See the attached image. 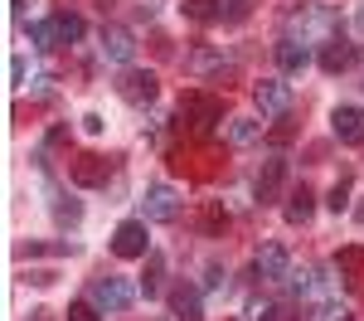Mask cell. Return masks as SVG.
Wrapping results in <instances>:
<instances>
[{"mask_svg":"<svg viewBox=\"0 0 364 321\" xmlns=\"http://www.w3.org/2000/svg\"><path fill=\"white\" fill-rule=\"evenodd\" d=\"M180 117H185L199 137H204V132H214V127L224 122V98L199 93V88H195V93H185V98H180Z\"/></svg>","mask_w":364,"mask_h":321,"instance_id":"1","label":"cell"},{"mask_svg":"<svg viewBox=\"0 0 364 321\" xmlns=\"http://www.w3.org/2000/svg\"><path fill=\"white\" fill-rule=\"evenodd\" d=\"M92 302H97L102 312H127V307L136 302V288H132L127 278H112V273H107V278L92 283Z\"/></svg>","mask_w":364,"mask_h":321,"instance_id":"2","label":"cell"},{"mask_svg":"<svg viewBox=\"0 0 364 321\" xmlns=\"http://www.w3.org/2000/svg\"><path fill=\"white\" fill-rule=\"evenodd\" d=\"M175 214H180V195H175L170 185H151L146 200H141V219H146V224H170Z\"/></svg>","mask_w":364,"mask_h":321,"instance_id":"3","label":"cell"},{"mask_svg":"<svg viewBox=\"0 0 364 321\" xmlns=\"http://www.w3.org/2000/svg\"><path fill=\"white\" fill-rule=\"evenodd\" d=\"M112 253L117 258H146L151 253V238H146V219H127L112 233Z\"/></svg>","mask_w":364,"mask_h":321,"instance_id":"4","label":"cell"},{"mask_svg":"<svg viewBox=\"0 0 364 321\" xmlns=\"http://www.w3.org/2000/svg\"><path fill=\"white\" fill-rule=\"evenodd\" d=\"M117 93H122V98H127L132 107H146V102H156L161 83H156V73H151V68H132V73H122Z\"/></svg>","mask_w":364,"mask_h":321,"instance_id":"5","label":"cell"},{"mask_svg":"<svg viewBox=\"0 0 364 321\" xmlns=\"http://www.w3.org/2000/svg\"><path fill=\"white\" fill-rule=\"evenodd\" d=\"M252 102H257L262 117H282L291 107V88L282 83V78H262V83H252Z\"/></svg>","mask_w":364,"mask_h":321,"instance_id":"6","label":"cell"},{"mask_svg":"<svg viewBox=\"0 0 364 321\" xmlns=\"http://www.w3.org/2000/svg\"><path fill=\"white\" fill-rule=\"evenodd\" d=\"M252 273H257L262 283H282V278L291 273V253H287L282 243H262L257 258H252Z\"/></svg>","mask_w":364,"mask_h":321,"instance_id":"7","label":"cell"},{"mask_svg":"<svg viewBox=\"0 0 364 321\" xmlns=\"http://www.w3.org/2000/svg\"><path fill=\"white\" fill-rule=\"evenodd\" d=\"M331 132H336V142L360 146V142H364V107H355V102H340L336 112H331Z\"/></svg>","mask_w":364,"mask_h":321,"instance_id":"8","label":"cell"},{"mask_svg":"<svg viewBox=\"0 0 364 321\" xmlns=\"http://www.w3.org/2000/svg\"><path fill=\"white\" fill-rule=\"evenodd\" d=\"M68 175H73V185L92 190V185H107L112 166H107V161H102L97 151H83V156H73V161H68Z\"/></svg>","mask_w":364,"mask_h":321,"instance_id":"9","label":"cell"},{"mask_svg":"<svg viewBox=\"0 0 364 321\" xmlns=\"http://www.w3.org/2000/svg\"><path fill=\"white\" fill-rule=\"evenodd\" d=\"M97 49H102V58H107V63H132V54H136V39H132V29H122V25H102V34H97Z\"/></svg>","mask_w":364,"mask_h":321,"instance_id":"10","label":"cell"},{"mask_svg":"<svg viewBox=\"0 0 364 321\" xmlns=\"http://www.w3.org/2000/svg\"><path fill=\"white\" fill-rule=\"evenodd\" d=\"M282 180H287V156H267V161H262V171H257V204H272V200H277Z\"/></svg>","mask_w":364,"mask_h":321,"instance_id":"11","label":"cell"},{"mask_svg":"<svg viewBox=\"0 0 364 321\" xmlns=\"http://www.w3.org/2000/svg\"><path fill=\"white\" fill-rule=\"evenodd\" d=\"M306 63H311V44L296 39V34H287L277 44V68L282 73H306Z\"/></svg>","mask_w":364,"mask_h":321,"instance_id":"12","label":"cell"},{"mask_svg":"<svg viewBox=\"0 0 364 321\" xmlns=\"http://www.w3.org/2000/svg\"><path fill=\"white\" fill-rule=\"evenodd\" d=\"M170 312H175V321H204L199 288H175V292H170Z\"/></svg>","mask_w":364,"mask_h":321,"instance_id":"13","label":"cell"},{"mask_svg":"<svg viewBox=\"0 0 364 321\" xmlns=\"http://www.w3.org/2000/svg\"><path fill=\"white\" fill-rule=\"evenodd\" d=\"M350 58H355V44H345V39H326L321 44V68L326 73H345Z\"/></svg>","mask_w":364,"mask_h":321,"instance_id":"14","label":"cell"},{"mask_svg":"<svg viewBox=\"0 0 364 321\" xmlns=\"http://www.w3.org/2000/svg\"><path fill=\"white\" fill-rule=\"evenodd\" d=\"M311 214H316V195H311L306 185H296L287 195V224H311Z\"/></svg>","mask_w":364,"mask_h":321,"instance_id":"15","label":"cell"},{"mask_svg":"<svg viewBox=\"0 0 364 321\" xmlns=\"http://www.w3.org/2000/svg\"><path fill=\"white\" fill-rule=\"evenodd\" d=\"M228 142L233 146H252L257 142V137H262V122H257V117H228Z\"/></svg>","mask_w":364,"mask_h":321,"instance_id":"16","label":"cell"},{"mask_svg":"<svg viewBox=\"0 0 364 321\" xmlns=\"http://www.w3.org/2000/svg\"><path fill=\"white\" fill-rule=\"evenodd\" d=\"M54 25H58V44H78V39L87 34V25L78 20V15H68V10H63V15H54Z\"/></svg>","mask_w":364,"mask_h":321,"instance_id":"17","label":"cell"},{"mask_svg":"<svg viewBox=\"0 0 364 321\" xmlns=\"http://www.w3.org/2000/svg\"><path fill=\"white\" fill-rule=\"evenodd\" d=\"M219 5L224 0H185V20H199V25L204 20H219Z\"/></svg>","mask_w":364,"mask_h":321,"instance_id":"18","label":"cell"},{"mask_svg":"<svg viewBox=\"0 0 364 321\" xmlns=\"http://www.w3.org/2000/svg\"><path fill=\"white\" fill-rule=\"evenodd\" d=\"M29 39H34V49H54L58 25L54 20H34V25H29Z\"/></svg>","mask_w":364,"mask_h":321,"instance_id":"19","label":"cell"},{"mask_svg":"<svg viewBox=\"0 0 364 321\" xmlns=\"http://www.w3.org/2000/svg\"><path fill=\"white\" fill-rule=\"evenodd\" d=\"M248 15H252L248 0H224V5H219V20H224V25H243Z\"/></svg>","mask_w":364,"mask_h":321,"instance_id":"20","label":"cell"},{"mask_svg":"<svg viewBox=\"0 0 364 321\" xmlns=\"http://www.w3.org/2000/svg\"><path fill=\"white\" fill-rule=\"evenodd\" d=\"M248 321H287V307H282V302H252Z\"/></svg>","mask_w":364,"mask_h":321,"instance_id":"21","label":"cell"},{"mask_svg":"<svg viewBox=\"0 0 364 321\" xmlns=\"http://www.w3.org/2000/svg\"><path fill=\"white\" fill-rule=\"evenodd\" d=\"M224 58H219V49H195L190 54V73H209V68H219Z\"/></svg>","mask_w":364,"mask_h":321,"instance_id":"22","label":"cell"},{"mask_svg":"<svg viewBox=\"0 0 364 321\" xmlns=\"http://www.w3.org/2000/svg\"><path fill=\"white\" fill-rule=\"evenodd\" d=\"M68 321H102V307H97L92 297H87V302H73V307H68Z\"/></svg>","mask_w":364,"mask_h":321,"instance_id":"23","label":"cell"},{"mask_svg":"<svg viewBox=\"0 0 364 321\" xmlns=\"http://www.w3.org/2000/svg\"><path fill=\"white\" fill-rule=\"evenodd\" d=\"M228 224V214H224V204H204V233H219Z\"/></svg>","mask_w":364,"mask_h":321,"instance_id":"24","label":"cell"},{"mask_svg":"<svg viewBox=\"0 0 364 321\" xmlns=\"http://www.w3.org/2000/svg\"><path fill=\"white\" fill-rule=\"evenodd\" d=\"M141 288H146V297L161 288V253H146V283Z\"/></svg>","mask_w":364,"mask_h":321,"instance_id":"25","label":"cell"},{"mask_svg":"<svg viewBox=\"0 0 364 321\" xmlns=\"http://www.w3.org/2000/svg\"><path fill=\"white\" fill-rule=\"evenodd\" d=\"M316 321H350V307H345V302H321Z\"/></svg>","mask_w":364,"mask_h":321,"instance_id":"26","label":"cell"},{"mask_svg":"<svg viewBox=\"0 0 364 321\" xmlns=\"http://www.w3.org/2000/svg\"><path fill=\"white\" fill-rule=\"evenodd\" d=\"M326 204H331L336 214L345 209V204H350V175H340V180H336V190H331V200H326Z\"/></svg>","mask_w":364,"mask_h":321,"instance_id":"27","label":"cell"},{"mask_svg":"<svg viewBox=\"0 0 364 321\" xmlns=\"http://www.w3.org/2000/svg\"><path fill=\"white\" fill-rule=\"evenodd\" d=\"M25 88H29V98H49V93H54V78H49V73H34Z\"/></svg>","mask_w":364,"mask_h":321,"instance_id":"28","label":"cell"},{"mask_svg":"<svg viewBox=\"0 0 364 321\" xmlns=\"http://www.w3.org/2000/svg\"><path fill=\"white\" fill-rule=\"evenodd\" d=\"M102 127H107V122H102L97 112H87V117H83V132H87V137H102Z\"/></svg>","mask_w":364,"mask_h":321,"instance_id":"29","label":"cell"},{"mask_svg":"<svg viewBox=\"0 0 364 321\" xmlns=\"http://www.w3.org/2000/svg\"><path fill=\"white\" fill-rule=\"evenodd\" d=\"M29 321H54V312H29Z\"/></svg>","mask_w":364,"mask_h":321,"instance_id":"30","label":"cell"},{"mask_svg":"<svg viewBox=\"0 0 364 321\" xmlns=\"http://www.w3.org/2000/svg\"><path fill=\"white\" fill-rule=\"evenodd\" d=\"M360 29H364V5H360Z\"/></svg>","mask_w":364,"mask_h":321,"instance_id":"31","label":"cell"}]
</instances>
